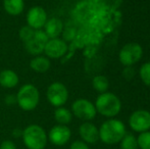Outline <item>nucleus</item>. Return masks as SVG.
I'll return each instance as SVG.
<instances>
[{
    "mask_svg": "<svg viewBox=\"0 0 150 149\" xmlns=\"http://www.w3.org/2000/svg\"><path fill=\"white\" fill-rule=\"evenodd\" d=\"M92 86L94 88V90H96L100 94L105 93L109 88V81L106 77H104L102 75L95 76L92 80Z\"/></svg>",
    "mask_w": 150,
    "mask_h": 149,
    "instance_id": "19",
    "label": "nucleus"
},
{
    "mask_svg": "<svg viewBox=\"0 0 150 149\" xmlns=\"http://www.w3.org/2000/svg\"><path fill=\"white\" fill-rule=\"evenodd\" d=\"M46 97L51 105L57 108L67 103V99H69V91L62 83L54 82L48 87L47 92H46Z\"/></svg>",
    "mask_w": 150,
    "mask_h": 149,
    "instance_id": "6",
    "label": "nucleus"
},
{
    "mask_svg": "<svg viewBox=\"0 0 150 149\" xmlns=\"http://www.w3.org/2000/svg\"><path fill=\"white\" fill-rule=\"evenodd\" d=\"M44 28H45L44 32L46 33L49 39H55L59 37V35L62 33L63 23L58 18H51L50 20H47Z\"/></svg>",
    "mask_w": 150,
    "mask_h": 149,
    "instance_id": "14",
    "label": "nucleus"
},
{
    "mask_svg": "<svg viewBox=\"0 0 150 149\" xmlns=\"http://www.w3.org/2000/svg\"><path fill=\"white\" fill-rule=\"evenodd\" d=\"M0 149H16V146L11 140H4L0 145Z\"/></svg>",
    "mask_w": 150,
    "mask_h": 149,
    "instance_id": "26",
    "label": "nucleus"
},
{
    "mask_svg": "<svg viewBox=\"0 0 150 149\" xmlns=\"http://www.w3.org/2000/svg\"><path fill=\"white\" fill-rule=\"evenodd\" d=\"M69 149H90L87 143L83 142L82 140H76L71 144Z\"/></svg>",
    "mask_w": 150,
    "mask_h": 149,
    "instance_id": "25",
    "label": "nucleus"
},
{
    "mask_svg": "<svg viewBox=\"0 0 150 149\" xmlns=\"http://www.w3.org/2000/svg\"><path fill=\"white\" fill-rule=\"evenodd\" d=\"M135 76V70L132 66H125L124 71H122V77L127 80V81H130L134 78Z\"/></svg>",
    "mask_w": 150,
    "mask_h": 149,
    "instance_id": "24",
    "label": "nucleus"
},
{
    "mask_svg": "<svg viewBox=\"0 0 150 149\" xmlns=\"http://www.w3.org/2000/svg\"><path fill=\"white\" fill-rule=\"evenodd\" d=\"M54 119L57 121V125L67 126L73 119V113L65 107H57L54 112Z\"/></svg>",
    "mask_w": 150,
    "mask_h": 149,
    "instance_id": "18",
    "label": "nucleus"
},
{
    "mask_svg": "<svg viewBox=\"0 0 150 149\" xmlns=\"http://www.w3.org/2000/svg\"><path fill=\"white\" fill-rule=\"evenodd\" d=\"M51 66L49 58L46 56H36L30 62V68L37 73H46Z\"/></svg>",
    "mask_w": 150,
    "mask_h": 149,
    "instance_id": "17",
    "label": "nucleus"
},
{
    "mask_svg": "<svg viewBox=\"0 0 150 149\" xmlns=\"http://www.w3.org/2000/svg\"><path fill=\"white\" fill-rule=\"evenodd\" d=\"M143 49L138 43H128L120 51L119 59L124 66H132L142 58Z\"/></svg>",
    "mask_w": 150,
    "mask_h": 149,
    "instance_id": "5",
    "label": "nucleus"
},
{
    "mask_svg": "<svg viewBox=\"0 0 150 149\" xmlns=\"http://www.w3.org/2000/svg\"><path fill=\"white\" fill-rule=\"evenodd\" d=\"M129 126L133 131L142 133L150 130V112L145 109L136 110L129 117Z\"/></svg>",
    "mask_w": 150,
    "mask_h": 149,
    "instance_id": "8",
    "label": "nucleus"
},
{
    "mask_svg": "<svg viewBox=\"0 0 150 149\" xmlns=\"http://www.w3.org/2000/svg\"><path fill=\"white\" fill-rule=\"evenodd\" d=\"M34 29H32L31 27L29 26H25L23 27L22 29L20 30V38L22 39V41L24 42H27L29 39L32 37V35L34 34Z\"/></svg>",
    "mask_w": 150,
    "mask_h": 149,
    "instance_id": "23",
    "label": "nucleus"
},
{
    "mask_svg": "<svg viewBox=\"0 0 150 149\" xmlns=\"http://www.w3.org/2000/svg\"><path fill=\"white\" fill-rule=\"evenodd\" d=\"M120 149H138L137 138L133 134L126 133V135L120 140Z\"/></svg>",
    "mask_w": 150,
    "mask_h": 149,
    "instance_id": "20",
    "label": "nucleus"
},
{
    "mask_svg": "<svg viewBox=\"0 0 150 149\" xmlns=\"http://www.w3.org/2000/svg\"><path fill=\"white\" fill-rule=\"evenodd\" d=\"M126 133V126L122 121L110 119L105 121L99 128V140L107 145H115L120 143Z\"/></svg>",
    "mask_w": 150,
    "mask_h": 149,
    "instance_id": "1",
    "label": "nucleus"
},
{
    "mask_svg": "<svg viewBox=\"0 0 150 149\" xmlns=\"http://www.w3.org/2000/svg\"><path fill=\"white\" fill-rule=\"evenodd\" d=\"M39 90L32 84L24 85L16 94V103L25 112H31L35 109L39 104Z\"/></svg>",
    "mask_w": 150,
    "mask_h": 149,
    "instance_id": "4",
    "label": "nucleus"
},
{
    "mask_svg": "<svg viewBox=\"0 0 150 149\" xmlns=\"http://www.w3.org/2000/svg\"><path fill=\"white\" fill-rule=\"evenodd\" d=\"M71 113L76 117L85 121H90L97 114L95 105L87 99H77L71 104Z\"/></svg>",
    "mask_w": 150,
    "mask_h": 149,
    "instance_id": "7",
    "label": "nucleus"
},
{
    "mask_svg": "<svg viewBox=\"0 0 150 149\" xmlns=\"http://www.w3.org/2000/svg\"><path fill=\"white\" fill-rule=\"evenodd\" d=\"M96 112L106 117H115L122 109V102L115 94L110 92L101 93L95 101Z\"/></svg>",
    "mask_w": 150,
    "mask_h": 149,
    "instance_id": "2",
    "label": "nucleus"
},
{
    "mask_svg": "<svg viewBox=\"0 0 150 149\" xmlns=\"http://www.w3.org/2000/svg\"><path fill=\"white\" fill-rule=\"evenodd\" d=\"M3 6L5 11L10 16H18L24 11V0H3Z\"/></svg>",
    "mask_w": 150,
    "mask_h": 149,
    "instance_id": "16",
    "label": "nucleus"
},
{
    "mask_svg": "<svg viewBox=\"0 0 150 149\" xmlns=\"http://www.w3.org/2000/svg\"><path fill=\"white\" fill-rule=\"evenodd\" d=\"M22 135H23V130L16 129L13 131V136H14V137H22Z\"/></svg>",
    "mask_w": 150,
    "mask_h": 149,
    "instance_id": "28",
    "label": "nucleus"
},
{
    "mask_svg": "<svg viewBox=\"0 0 150 149\" xmlns=\"http://www.w3.org/2000/svg\"><path fill=\"white\" fill-rule=\"evenodd\" d=\"M47 22V12L41 6H34L27 13V24L34 30H41Z\"/></svg>",
    "mask_w": 150,
    "mask_h": 149,
    "instance_id": "12",
    "label": "nucleus"
},
{
    "mask_svg": "<svg viewBox=\"0 0 150 149\" xmlns=\"http://www.w3.org/2000/svg\"><path fill=\"white\" fill-rule=\"evenodd\" d=\"M69 51V45L62 39L55 38V39H49L44 47V53L46 56L53 59L61 58L67 55Z\"/></svg>",
    "mask_w": 150,
    "mask_h": 149,
    "instance_id": "10",
    "label": "nucleus"
},
{
    "mask_svg": "<svg viewBox=\"0 0 150 149\" xmlns=\"http://www.w3.org/2000/svg\"><path fill=\"white\" fill-rule=\"evenodd\" d=\"M48 40L49 38L44 31L35 30L32 37L27 42H25V48L32 55H39L44 52V47Z\"/></svg>",
    "mask_w": 150,
    "mask_h": 149,
    "instance_id": "9",
    "label": "nucleus"
},
{
    "mask_svg": "<svg viewBox=\"0 0 150 149\" xmlns=\"http://www.w3.org/2000/svg\"><path fill=\"white\" fill-rule=\"evenodd\" d=\"M139 75L142 80V82L146 86L150 87V62H146L140 68Z\"/></svg>",
    "mask_w": 150,
    "mask_h": 149,
    "instance_id": "22",
    "label": "nucleus"
},
{
    "mask_svg": "<svg viewBox=\"0 0 150 149\" xmlns=\"http://www.w3.org/2000/svg\"><path fill=\"white\" fill-rule=\"evenodd\" d=\"M82 141L87 144H95L99 140V129L90 121H85L79 128Z\"/></svg>",
    "mask_w": 150,
    "mask_h": 149,
    "instance_id": "13",
    "label": "nucleus"
},
{
    "mask_svg": "<svg viewBox=\"0 0 150 149\" xmlns=\"http://www.w3.org/2000/svg\"><path fill=\"white\" fill-rule=\"evenodd\" d=\"M48 140L55 146H63L69 141L71 137V132L67 126L56 125L50 129L47 134Z\"/></svg>",
    "mask_w": 150,
    "mask_h": 149,
    "instance_id": "11",
    "label": "nucleus"
},
{
    "mask_svg": "<svg viewBox=\"0 0 150 149\" xmlns=\"http://www.w3.org/2000/svg\"><path fill=\"white\" fill-rule=\"evenodd\" d=\"M5 102L7 104H13V103H16V96H14V95H7L6 96V98H5Z\"/></svg>",
    "mask_w": 150,
    "mask_h": 149,
    "instance_id": "27",
    "label": "nucleus"
},
{
    "mask_svg": "<svg viewBox=\"0 0 150 149\" xmlns=\"http://www.w3.org/2000/svg\"><path fill=\"white\" fill-rule=\"evenodd\" d=\"M138 148L140 149H150V131L142 132L137 137Z\"/></svg>",
    "mask_w": 150,
    "mask_h": 149,
    "instance_id": "21",
    "label": "nucleus"
},
{
    "mask_svg": "<svg viewBox=\"0 0 150 149\" xmlns=\"http://www.w3.org/2000/svg\"><path fill=\"white\" fill-rule=\"evenodd\" d=\"M18 76L11 70H4L0 73V85L7 89H11L18 86Z\"/></svg>",
    "mask_w": 150,
    "mask_h": 149,
    "instance_id": "15",
    "label": "nucleus"
},
{
    "mask_svg": "<svg viewBox=\"0 0 150 149\" xmlns=\"http://www.w3.org/2000/svg\"><path fill=\"white\" fill-rule=\"evenodd\" d=\"M23 142L28 149H44L48 137L45 130L39 125H30L23 130Z\"/></svg>",
    "mask_w": 150,
    "mask_h": 149,
    "instance_id": "3",
    "label": "nucleus"
}]
</instances>
